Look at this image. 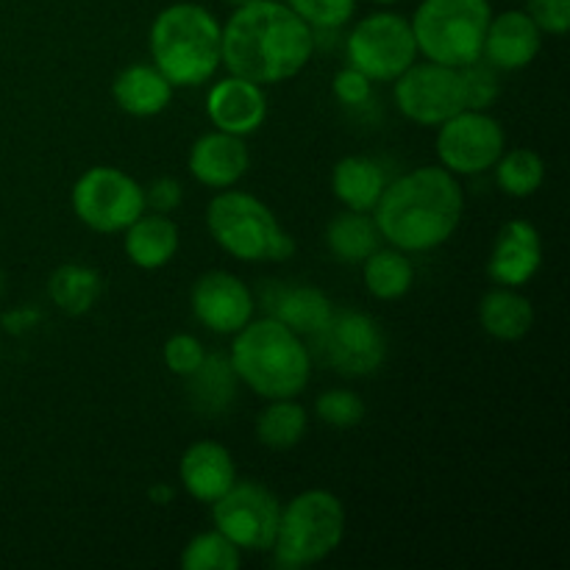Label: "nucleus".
Here are the masks:
<instances>
[{"label":"nucleus","instance_id":"obj_1","mask_svg":"<svg viewBox=\"0 0 570 570\" xmlns=\"http://www.w3.org/2000/svg\"><path fill=\"white\" fill-rule=\"evenodd\" d=\"M315 53L312 28L282 0L237 6L220 26V65L259 87L289 81Z\"/></svg>","mask_w":570,"mask_h":570},{"label":"nucleus","instance_id":"obj_2","mask_svg":"<svg viewBox=\"0 0 570 570\" xmlns=\"http://www.w3.org/2000/svg\"><path fill=\"white\" fill-rule=\"evenodd\" d=\"M462 212L465 195L454 173L443 165H426L390 181L371 215L382 239L393 248L426 254L449 243Z\"/></svg>","mask_w":570,"mask_h":570},{"label":"nucleus","instance_id":"obj_3","mask_svg":"<svg viewBox=\"0 0 570 570\" xmlns=\"http://www.w3.org/2000/svg\"><path fill=\"white\" fill-rule=\"evenodd\" d=\"M234 373L259 399H298L312 376V356L304 337L276 317H250L232 343Z\"/></svg>","mask_w":570,"mask_h":570},{"label":"nucleus","instance_id":"obj_4","mask_svg":"<svg viewBox=\"0 0 570 570\" xmlns=\"http://www.w3.org/2000/svg\"><path fill=\"white\" fill-rule=\"evenodd\" d=\"M150 56L173 87H200L220 67V22L206 6L173 3L150 26Z\"/></svg>","mask_w":570,"mask_h":570},{"label":"nucleus","instance_id":"obj_5","mask_svg":"<svg viewBox=\"0 0 570 570\" xmlns=\"http://www.w3.org/2000/svg\"><path fill=\"white\" fill-rule=\"evenodd\" d=\"M206 228L226 254L243 262H287L295 256L289 237L256 195L228 187L206 206Z\"/></svg>","mask_w":570,"mask_h":570},{"label":"nucleus","instance_id":"obj_6","mask_svg":"<svg viewBox=\"0 0 570 570\" xmlns=\"http://www.w3.org/2000/svg\"><path fill=\"white\" fill-rule=\"evenodd\" d=\"M345 534V507L328 490H304L282 507L271 554L276 568H309L326 560Z\"/></svg>","mask_w":570,"mask_h":570},{"label":"nucleus","instance_id":"obj_7","mask_svg":"<svg viewBox=\"0 0 570 570\" xmlns=\"http://www.w3.org/2000/svg\"><path fill=\"white\" fill-rule=\"evenodd\" d=\"M490 17V0H421L410 20L417 53L456 70L471 65L482 56Z\"/></svg>","mask_w":570,"mask_h":570},{"label":"nucleus","instance_id":"obj_8","mask_svg":"<svg viewBox=\"0 0 570 570\" xmlns=\"http://www.w3.org/2000/svg\"><path fill=\"white\" fill-rule=\"evenodd\" d=\"M70 204L87 228L98 234H120L145 212V193L120 167L98 165L78 176Z\"/></svg>","mask_w":570,"mask_h":570},{"label":"nucleus","instance_id":"obj_9","mask_svg":"<svg viewBox=\"0 0 570 570\" xmlns=\"http://www.w3.org/2000/svg\"><path fill=\"white\" fill-rule=\"evenodd\" d=\"M345 53L348 65L365 72L371 81H395L415 61V33L406 17L395 11H376L351 28Z\"/></svg>","mask_w":570,"mask_h":570},{"label":"nucleus","instance_id":"obj_10","mask_svg":"<svg viewBox=\"0 0 570 570\" xmlns=\"http://www.w3.org/2000/svg\"><path fill=\"white\" fill-rule=\"evenodd\" d=\"M309 340L321 360L340 376H371L387 360V337L365 312H334L332 321Z\"/></svg>","mask_w":570,"mask_h":570},{"label":"nucleus","instance_id":"obj_11","mask_svg":"<svg viewBox=\"0 0 570 570\" xmlns=\"http://www.w3.org/2000/svg\"><path fill=\"white\" fill-rule=\"evenodd\" d=\"M212 521L239 551H271L282 521V504L265 484L237 479L212 504Z\"/></svg>","mask_w":570,"mask_h":570},{"label":"nucleus","instance_id":"obj_12","mask_svg":"<svg viewBox=\"0 0 570 570\" xmlns=\"http://www.w3.org/2000/svg\"><path fill=\"white\" fill-rule=\"evenodd\" d=\"M507 145L504 126L493 115L462 109L438 131V159L454 176H476L501 159Z\"/></svg>","mask_w":570,"mask_h":570},{"label":"nucleus","instance_id":"obj_13","mask_svg":"<svg viewBox=\"0 0 570 570\" xmlns=\"http://www.w3.org/2000/svg\"><path fill=\"white\" fill-rule=\"evenodd\" d=\"M395 106L406 120L417 126H440L465 109V89L456 67L438 61H412L395 78Z\"/></svg>","mask_w":570,"mask_h":570},{"label":"nucleus","instance_id":"obj_14","mask_svg":"<svg viewBox=\"0 0 570 570\" xmlns=\"http://www.w3.org/2000/svg\"><path fill=\"white\" fill-rule=\"evenodd\" d=\"M193 315L215 334H237L254 317V295L228 271H209L195 282Z\"/></svg>","mask_w":570,"mask_h":570},{"label":"nucleus","instance_id":"obj_15","mask_svg":"<svg viewBox=\"0 0 570 570\" xmlns=\"http://www.w3.org/2000/svg\"><path fill=\"white\" fill-rule=\"evenodd\" d=\"M543 265V243L529 220H510L495 234L488 259V276L499 287H523L538 276Z\"/></svg>","mask_w":570,"mask_h":570},{"label":"nucleus","instance_id":"obj_16","mask_svg":"<svg viewBox=\"0 0 570 570\" xmlns=\"http://www.w3.org/2000/svg\"><path fill=\"white\" fill-rule=\"evenodd\" d=\"M540 45H543V31L534 26L532 17L521 9H510L499 17H490L482 59L495 70H523L538 59Z\"/></svg>","mask_w":570,"mask_h":570},{"label":"nucleus","instance_id":"obj_17","mask_svg":"<svg viewBox=\"0 0 570 570\" xmlns=\"http://www.w3.org/2000/svg\"><path fill=\"white\" fill-rule=\"evenodd\" d=\"M206 115L217 131L248 137L267 117L265 89L239 76L223 78L206 95Z\"/></svg>","mask_w":570,"mask_h":570},{"label":"nucleus","instance_id":"obj_18","mask_svg":"<svg viewBox=\"0 0 570 570\" xmlns=\"http://www.w3.org/2000/svg\"><path fill=\"white\" fill-rule=\"evenodd\" d=\"M262 306L267 317H276L301 337H315L334 315V306L323 289L309 284L271 282L262 289Z\"/></svg>","mask_w":570,"mask_h":570},{"label":"nucleus","instance_id":"obj_19","mask_svg":"<svg viewBox=\"0 0 570 570\" xmlns=\"http://www.w3.org/2000/svg\"><path fill=\"white\" fill-rule=\"evenodd\" d=\"M189 173L195 181L212 189H228L248 173L250 156L243 137L226 131H209L189 148Z\"/></svg>","mask_w":570,"mask_h":570},{"label":"nucleus","instance_id":"obj_20","mask_svg":"<svg viewBox=\"0 0 570 570\" xmlns=\"http://www.w3.org/2000/svg\"><path fill=\"white\" fill-rule=\"evenodd\" d=\"M178 479L195 501L215 504L237 482V465L226 445L215 440H200L181 454Z\"/></svg>","mask_w":570,"mask_h":570},{"label":"nucleus","instance_id":"obj_21","mask_svg":"<svg viewBox=\"0 0 570 570\" xmlns=\"http://www.w3.org/2000/svg\"><path fill=\"white\" fill-rule=\"evenodd\" d=\"M173 83L156 65H131L117 72L111 83L115 104L131 117H156L170 106Z\"/></svg>","mask_w":570,"mask_h":570},{"label":"nucleus","instance_id":"obj_22","mask_svg":"<svg viewBox=\"0 0 570 570\" xmlns=\"http://www.w3.org/2000/svg\"><path fill=\"white\" fill-rule=\"evenodd\" d=\"M122 245H126V256L131 259V265L142 267V271H159V267L170 265L176 256L178 226L159 212H150V215L142 212L126 228Z\"/></svg>","mask_w":570,"mask_h":570},{"label":"nucleus","instance_id":"obj_23","mask_svg":"<svg viewBox=\"0 0 570 570\" xmlns=\"http://www.w3.org/2000/svg\"><path fill=\"white\" fill-rule=\"evenodd\" d=\"M184 382H187V395L193 410L206 417H217L234 404L239 379L237 373H234L228 356L206 354L204 362L198 365V371L189 373Z\"/></svg>","mask_w":570,"mask_h":570},{"label":"nucleus","instance_id":"obj_24","mask_svg":"<svg viewBox=\"0 0 570 570\" xmlns=\"http://www.w3.org/2000/svg\"><path fill=\"white\" fill-rule=\"evenodd\" d=\"M387 187L382 165L371 156H345L332 170L334 198L354 212H373Z\"/></svg>","mask_w":570,"mask_h":570},{"label":"nucleus","instance_id":"obj_25","mask_svg":"<svg viewBox=\"0 0 570 570\" xmlns=\"http://www.w3.org/2000/svg\"><path fill=\"white\" fill-rule=\"evenodd\" d=\"M479 323L490 337L501 343H515L527 337L534 326L532 301L523 298L512 287L490 289L479 301Z\"/></svg>","mask_w":570,"mask_h":570},{"label":"nucleus","instance_id":"obj_26","mask_svg":"<svg viewBox=\"0 0 570 570\" xmlns=\"http://www.w3.org/2000/svg\"><path fill=\"white\" fill-rule=\"evenodd\" d=\"M326 245L343 265H362L382 245V234L371 212L345 209L326 226Z\"/></svg>","mask_w":570,"mask_h":570},{"label":"nucleus","instance_id":"obj_27","mask_svg":"<svg viewBox=\"0 0 570 570\" xmlns=\"http://www.w3.org/2000/svg\"><path fill=\"white\" fill-rule=\"evenodd\" d=\"M365 287L379 301H399L415 284V267L399 248H376L362 262Z\"/></svg>","mask_w":570,"mask_h":570},{"label":"nucleus","instance_id":"obj_28","mask_svg":"<svg viewBox=\"0 0 570 570\" xmlns=\"http://www.w3.org/2000/svg\"><path fill=\"white\" fill-rule=\"evenodd\" d=\"M104 293V282H100L98 271L87 265H61L53 271L48 282V295L61 312L67 315H83L95 306V301Z\"/></svg>","mask_w":570,"mask_h":570},{"label":"nucleus","instance_id":"obj_29","mask_svg":"<svg viewBox=\"0 0 570 570\" xmlns=\"http://www.w3.org/2000/svg\"><path fill=\"white\" fill-rule=\"evenodd\" d=\"M309 415L295 399H276L256 421V440L273 451H287L304 440Z\"/></svg>","mask_w":570,"mask_h":570},{"label":"nucleus","instance_id":"obj_30","mask_svg":"<svg viewBox=\"0 0 570 570\" xmlns=\"http://www.w3.org/2000/svg\"><path fill=\"white\" fill-rule=\"evenodd\" d=\"M493 167L495 181L510 198H532L546 181V161L532 148L507 150Z\"/></svg>","mask_w":570,"mask_h":570},{"label":"nucleus","instance_id":"obj_31","mask_svg":"<svg viewBox=\"0 0 570 570\" xmlns=\"http://www.w3.org/2000/svg\"><path fill=\"white\" fill-rule=\"evenodd\" d=\"M239 566H243L239 549L217 529L195 534L181 551L184 570H237Z\"/></svg>","mask_w":570,"mask_h":570},{"label":"nucleus","instance_id":"obj_32","mask_svg":"<svg viewBox=\"0 0 570 570\" xmlns=\"http://www.w3.org/2000/svg\"><path fill=\"white\" fill-rule=\"evenodd\" d=\"M312 31H340L356 11V0H284Z\"/></svg>","mask_w":570,"mask_h":570},{"label":"nucleus","instance_id":"obj_33","mask_svg":"<svg viewBox=\"0 0 570 570\" xmlns=\"http://www.w3.org/2000/svg\"><path fill=\"white\" fill-rule=\"evenodd\" d=\"M315 415L334 429H354L365 421V401L351 390H326L317 395Z\"/></svg>","mask_w":570,"mask_h":570},{"label":"nucleus","instance_id":"obj_34","mask_svg":"<svg viewBox=\"0 0 570 570\" xmlns=\"http://www.w3.org/2000/svg\"><path fill=\"white\" fill-rule=\"evenodd\" d=\"M462 89H465V109L488 111L501 92L499 70L479 56L471 65L460 67Z\"/></svg>","mask_w":570,"mask_h":570},{"label":"nucleus","instance_id":"obj_35","mask_svg":"<svg viewBox=\"0 0 570 570\" xmlns=\"http://www.w3.org/2000/svg\"><path fill=\"white\" fill-rule=\"evenodd\" d=\"M161 356H165L167 371L176 373V376H181V379H187L189 373L198 371V365L204 362L206 351H204V345H200V340L193 337V334H173V337L165 343Z\"/></svg>","mask_w":570,"mask_h":570},{"label":"nucleus","instance_id":"obj_36","mask_svg":"<svg viewBox=\"0 0 570 570\" xmlns=\"http://www.w3.org/2000/svg\"><path fill=\"white\" fill-rule=\"evenodd\" d=\"M527 14L551 37H566L570 28V0H527Z\"/></svg>","mask_w":570,"mask_h":570},{"label":"nucleus","instance_id":"obj_37","mask_svg":"<svg viewBox=\"0 0 570 570\" xmlns=\"http://www.w3.org/2000/svg\"><path fill=\"white\" fill-rule=\"evenodd\" d=\"M145 193V209L150 212H159V215H170L181 206L184 200V187L178 184V178L173 176H159L142 187Z\"/></svg>","mask_w":570,"mask_h":570},{"label":"nucleus","instance_id":"obj_38","mask_svg":"<svg viewBox=\"0 0 570 570\" xmlns=\"http://www.w3.org/2000/svg\"><path fill=\"white\" fill-rule=\"evenodd\" d=\"M371 78L365 72H360L356 67H343V70L334 76L332 89H334V98L345 106H362L371 100Z\"/></svg>","mask_w":570,"mask_h":570},{"label":"nucleus","instance_id":"obj_39","mask_svg":"<svg viewBox=\"0 0 570 570\" xmlns=\"http://www.w3.org/2000/svg\"><path fill=\"white\" fill-rule=\"evenodd\" d=\"M173 495H176V493H173L170 484H165V482H156L154 488L148 490V499L154 501V504H170Z\"/></svg>","mask_w":570,"mask_h":570},{"label":"nucleus","instance_id":"obj_40","mask_svg":"<svg viewBox=\"0 0 570 570\" xmlns=\"http://www.w3.org/2000/svg\"><path fill=\"white\" fill-rule=\"evenodd\" d=\"M228 3H232L234 9H237V6H248V3H254V0H228Z\"/></svg>","mask_w":570,"mask_h":570},{"label":"nucleus","instance_id":"obj_41","mask_svg":"<svg viewBox=\"0 0 570 570\" xmlns=\"http://www.w3.org/2000/svg\"><path fill=\"white\" fill-rule=\"evenodd\" d=\"M371 3H379V6H390V3H395V0H371Z\"/></svg>","mask_w":570,"mask_h":570}]
</instances>
